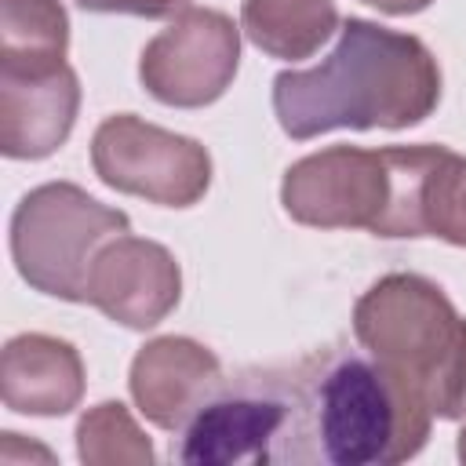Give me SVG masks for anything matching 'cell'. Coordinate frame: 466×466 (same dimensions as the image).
Instances as JSON below:
<instances>
[{
  "label": "cell",
  "instance_id": "obj_1",
  "mask_svg": "<svg viewBox=\"0 0 466 466\" xmlns=\"http://www.w3.org/2000/svg\"><path fill=\"white\" fill-rule=\"evenodd\" d=\"M441 102V66L411 36L368 18H346L335 51L313 69L273 76V113L288 138L324 131H400L422 124Z\"/></svg>",
  "mask_w": 466,
  "mask_h": 466
},
{
  "label": "cell",
  "instance_id": "obj_2",
  "mask_svg": "<svg viewBox=\"0 0 466 466\" xmlns=\"http://www.w3.org/2000/svg\"><path fill=\"white\" fill-rule=\"evenodd\" d=\"M291 375L299 397L295 466H393L422 451L430 408L364 346L317 350Z\"/></svg>",
  "mask_w": 466,
  "mask_h": 466
},
{
  "label": "cell",
  "instance_id": "obj_3",
  "mask_svg": "<svg viewBox=\"0 0 466 466\" xmlns=\"http://www.w3.org/2000/svg\"><path fill=\"white\" fill-rule=\"evenodd\" d=\"M444 146H328L295 160L280 204L299 226L368 229L375 237H426L422 197Z\"/></svg>",
  "mask_w": 466,
  "mask_h": 466
},
{
  "label": "cell",
  "instance_id": "obj_4",
  "mask_svg": "<svg viewBox=\"0 0 466 466\" xmlns=\"http://www.w3.org/2000/svg\"><path fill=\"white\" fill-rule=\"evenodd\" d=\"M357 342L433 419H466V317L422 273H386L353 306Z\"/></svg>",
  "mask_w": 466,
  "mask_h": 466
},
{
  "label": "cell",
  "instance_id": "obj_5",
  "mask_svg": "<svg viewBox=\"0 0 466 466\" xmlns=\"http://www.w3.org/2000/svg\"><path fill=\"white\" fill-rule=\"evenodd\" d=\"M124 233H131L124 211L106 208L73 182H44L11 215V258L33 291L87 302V277L98 251Z\"/></svg>",
  "mask_w": 466,
  "mask_h": 466
},
{
  "label": "cell",
  "instance_id": "obj_6",
  "mask_svg": "<svg viewBox=\"0 0 466 466\" xmlns=\"http://www.w3.org/2000/svg\"><path fill=\"white\" fill-rule=\"evenodd\" d=\"M299 397L295 375L248 368L226 375L208 404L178 430L175 459L189 466H295Z\"/></svg>",
  "mask_w": 466,
  "mask_h": 466
},
{
  "label": "cell",
  "instance_id": "obj_7",
  "mask_svg": "<svg viewBox=\"0 0 466 466\" xmlns=\"http://www.w3.org/2000/svg\"><path fill=\"white\" fill-rule=\"evenodd\" d=\"M95 175L160 208H193L211 186V157L197 138L164 131L135 113L106 116L91 138Z\"/></svg>",
  "mask_w": 466,
  "mask_h": 466
},
{
  "label": "cell",
  "instance_id": "obj_8",
  "mask_svg": "<svg viewBox=\"0 0 466 466\" xmlns=\"http://www.w3.org/2000/svg\"><path fill=\"white\" fill-rule=\"evenodd\" d=\"M240 66V29L215 7H186L138 58L142 87L175 109H200L226 95Z\"/></svg>",
  "mask_w": 466,
  "mask_h": 466
},
{
  "label": "cell",
  "instance_id": "obj_9",
  "mask_svg": "<svg viewBox=\"0 0 466 466\" xmlns=\"http://www.w3.org/2000/svg\"><path fill=\"white\" fill-rule=\"evenodd\" d=\"M182 299V273L175 255L142 237L109 240L87 277V302L102 309L113 324L131 331L157 328Z\"/></svg>",
  "mask_w": 466,
  "mask_h": 466
},
{
  "label": "cell",
  "instance_id": "obj_10",
  "mask_svg": "<svg viewBox=\"0 0 466 466\" xmlns=\"http://www.w3.org/2000/svg\"><path fill=\"white\" fill-rule=\"evenodd\" d=\"M222 379L226 371L208 346L186 335H164L135 353L127 386L138 411L153 426L178 433L208 404Z\"/></svg>",
  "mask_w": 466,
  "mask_h": 466
},
{
  "label": "cell",
  "instance_id": "obj_11",
  "mask_svg": "<svg viewBox=\"0 0 466 466\" xmlns=\"http://www.w3.org/2000/svg\"><path fill=\"white\" fill-rule=\"evenodd\" d=\"M80 80L69 62L55 69H0V149L11 160H44L73 131Z\"/></svg>",
  "mask_w": 466,
  "mask_h": 466
},
{
  "label": "cell",
  "instance_id": "obj_12",
  "mask_svg": "<svg viewBox=\"0 0 466 466\" xmlns=\"http://www.w3.org/2000/svg\"><path fill=\"white\" fill-rule=\"evenodd\" d=\"M0 397L18 415H66L84 397V360L55 335H15L0 357Z\"/></svg>",
  "mask_w": 466,
  "mask_h": 466
},
{
  "label": "cell",
  "instance_id": "obj_13",
  "mask_svg": "<svg viewBox=\"0 0 466 466\" xmlns=\"http://www.w3.org/2000/svg\"><path fill=\"white\" fill-rule=\"evenodd\" d=\"M240 29L262 55L299 62L339 29V7L335 0H244Z\"/></svg>",
  "mask_w": 466,
  "mask_h": 466
},
{
  "label": "cell",
  "instance_id": "obj_14",
  "mask_svg": "<svg viewBox=\"0 0 466 466\" xmlns=\"http://www.w3.org/2000/svg\"><path fill=\"white\" fill-rule=\"evenodd\" d=\"M66 47L69 18L58 0H0V69H55Z\"/></svg>",
  "mask_w": 466,
  "mask_h": 466
},
{
  "label": "cell",
  "instance_id": "obj_15",
  "mask_svg": "<svg viewBox=\"0 0 466 466\" xmlns=\"http://www.w3.org/2000/svg\"><path fill=\"white\" fill-rule=\"evenodd\" d=\"M76 455L84 462L113 466V462H153V444L131 419L120 400L95 404L76 426Z\"/></svg>",
  "mask_w": 466,
  "mask_h": 466
},
{
  "label": "cell",
  "instance_id": "obj_16",
  "mask_svg": "<svg viewBox=\"0 0 466 466\" xmlns=\"http://www.w3.org/2000/svg\"><path fill=\"white\" fill-rule=\"evenodd\" d=\"M422 226L426 237H441L455 248H466V157L448 146L441 149L426 182Z\"/></svg>",
  "mask_w": 466,
  "mask_h": 466
},
{
  "label": "cell",
  "instance_id": "obj_17",
  "mask_svg": "<svg viewBox=\"0 0 466 466\" xmlns=\"http://www.w3.org/2000/svg\"><path fill=\"white\" fill-rule=\"evenodd\" d=\"M80 11L91 15H138V18H175L189 7V0H76Z\"/></svg>",
  "mask_w": 466,
  "mask_h": 466
},
{
  "label": "cell",
  "instance_id": "obj_18",
  "mask_svg": "<svg viewBox=\"0 0 466 466\" xmlns=\"http://www.w3.org/2000/svg\"><path fill=\"white\" fill-rule=\"evenodd\" d=\"M364 4H371L386 15H415V11H426L433 0H364Z\"/></svg>",
  "mask_w": 466,
  "mask_h": 466
},
{
  "label": "cell",
  "instance_id": "obj_19",
  "mask_svg": "<svg viewBox=\"0 0 466 466\" xmlns=\"http://www.w3.org/2000/svg\"><path fill=\"white\" fill-rule=\"evenodd\" d=\"M459 459L466 462V426H462V433H459Z\"/></svg>",
  "mask_w": 466,
  "mask_h": 466
}]
</instances>
